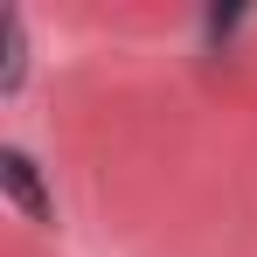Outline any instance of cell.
<instances>
[{
	"mask_svg": "<svg viewBox=\"0 0 257 257\" xmlns=\"http://www.w3.org/2000/svg\"><path fill=\"white\" fill-rule=\"evenodd\" d=\"M0 188H7V202L28 215V222H56V202L42 195V174H35V160L21 146H0Z\"/></svg>",
	"mask_w": 257,
	"mask_h": 257,
	"instance_id": "1",
	"label": "cell"
},
{
	"mask_svg": "<svg viewBox=\"0 0 257 257\" xmlns=\"http://www.w3.org/2000/svg\"><path fill=\"white\" fill-rule=\"evenodd\" d=\"M28 77V28L14 7H0V90H21Z\"/></svg>",
	"mask_w": 257,
	"mask_h": 257,
	"instance_id": "2",
	"label": "cell"
}]
</instances>
